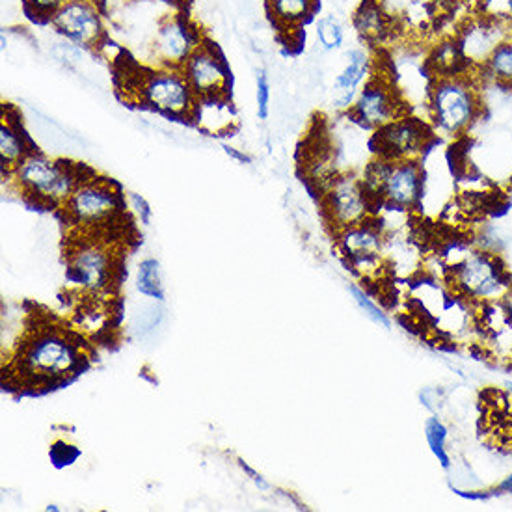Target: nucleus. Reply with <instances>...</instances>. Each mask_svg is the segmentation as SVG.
I'll return each instance as SVG.
<instances>
[{
    "mask_svg": "<svg viewBox=\"0 0 512 512\" xmlns=\"http://www.w3.org/2000/svg\"><path fill=\"white\" fill-rule=\"evenodd\" d=\"M483 112L477 81L468 73L436 75L429 88V116L436 136L466 135Z\"/></svg>",
    "mask_w": 512,
    "mask_h": 512,
    "instance_id": "obj_1",
    "label": "nucleus"
},
{
    "mask_svg": "<svg viewBox=\"0 0 512 512\" xmlns=\"http://www.w3.org/2000/svg\"><path fill=\"white\" fill-rule=\"evenodd\" d=\"M447 272L455 297L475 306L503 302L512 289L511 274L498 256L488 252L468 250Z\"/></svg>",
    "mask_w": 512,
    "mask_h": 512,
    "instance_id": "obj_2",
    "label": "nucleus"
},
{
    "mask_svg": "<svg viewBox=\"0 0 512 512\" xmlns=\"http://www.w3.org/2000/svg\"><path fill=\"white\" fill-rule=\"evenodd\" d=\"M81 166L69 162L51 161L38 153H28L12 172L17 185L25 194L51 203H66L81 183Z\"/></svg>",
    "mask_w": 512,
    "mask_h": 512,
    "instance_id": "obj_3",
    "label": "nucleus"
},
{
    "mask_svg": "<svg viewBox=\"0 0 512 512\" xmlns=\"http://www.w3.org/2000/svg\"><path fill=\"white\" fill-rule=\"evenodd\" d=\"M136 90L140 101L157 112L179 120H194L196 116L200 99L190 88L181 69H148L138 77Z\"/></svg>",
    "mask_w": 512,
    "mask_h": 512,
    "instance_id": "obj_4",
    "label": "nucleus"
},
{
    "mask_svg": "<svg viewBox=\"0 0 512 512\" xmlns=\"http://www.w3.org/2000/svg\"><path fill=\"white\" fill-rule=\"evenodd\" d=\"M434 138L436 133L431 123L401 116L377 129L371 146L375 157L388 161H419L425 151L431 148Z\"/></svg>",
    "mask_w": 512,
    "mask_h": 512,
    "instance_id": "obj_5",
    "label": "nucleus"
},
{
    "mask_svg": "<svg viewBox=\"0 0 512 512\" xmlns=\"http://www.w3.org/2000/svg\"><path fill=\"white\" fill-rule=\"evenodd\" d=\"M79 352L58 334H41L21 354V369L36 380H56L79 369Z\"/></svg>",
    "mask_w": 512,
    "mask_h": 512,
    "instance_id": "obj_6",
    "label": "nucleus"
},
{
    "mask_svg": "<svg viewBox=\"0 0 512 512\" xmlns=\"http://www.w3.org/2000/svg\"><path fill=\"white\" fill-rule=\"evenodd\" d=\"M181 73L198 99H230L231 73L215 43L203 40L181 66Z\"/></svg>",
    "mask_w": 512,
    "mask_h": 512,
    "instance_id": "obj_7",
    "label": "nucleus"
},
{
    "mask_svg": "<svg viewBox=\"0 0 512 512\" xmlns=\"http://www.w3.org/2000/svg\"><path fill=\"white\" fill-rule=\"evenodd\" d=\"M51 25L62 38L82 49H99L107 41L105 21L94 0H66Z\"/></svg>",
    "mask_w": 512,
    "mask_h": 512,
    "instance_id": "obj_8",
    "label": "nucleus"
},
{
    "mask_svg": "<svg viewBox=\"0 0 512 512\" xmlns=\"http://www.w3.org/2000/svg\"><path fill=\"white\" fill-rule=\"evenodd\" d=\"M369 205L371 198L356 174H336L324 185V209L330 216V222L341 230L364 224Z\"/></svg>",
    "mask_w": 512,
    "mask_h": 512,
    "instance_id": "obj_9",
    "label": "nucleus"
},
{
    "mask_svg": "<svg viewBox=\"0 0 512 512\" xmlns=\"http://www.w3.org/2000/svg\"><path fill=\"white\" fill-rule=\"evenodd\" d=\"M202 43L200 30L185 15L164 17L153 40L155 68L181 69Z\"/></svg>",
    "mask_w": 512,
    "mask_h": 512,
    "instance_id": "obj_10",
    "label": "nucleus"
},
{
    "mask_svg": "<svg viewBox=\"0 0 512 512\" xmlns=\"http://www.w3.org/2000/svg\"><path fill=\"white\" fill-rule=\"evenodd\" d=\"M401 107L403 105L391 82L384 77L371 75L349 112L356 122L367 129H380L403 116Z\"/></svg>",
    "mask_w": 512,
    "mask_h": 512,
    "instance_id": "obj_11",
    "label": "nucleus"
},
{
    "mask_svg": "<svg viewBox=\"0 0 512 512\" xmlns=\"http://www.w3.org/2000/svg\"><path fill=\"white\" fill-rule=\"evenodd\" d=\"M66 205L68 215L79 224H99L116 215L122 207L120 192L112 189L105 179H88L69 196Z\"/></svg>",
    "mask_w": 512,
    "mask_h": 512,
    "instance_id": "obj_12",
    "label": "nucleus"
},
{
    "mask_svg": "<svg viewBox=\"0 0 512 512\" xmlns=\"http://www.w3.org/2000/svg\"><path fill=\"white\" fill-rule=\"evenodd\" d=\"M425 172L419 161H393L386 185L382 190V202L395 209H416L423 200Z\"/></svg>",
    "mask_w": 512,
    "mask_h": 512,
    "instance_id": "obj_13",
    "label": "nucleus"
},
{
    "mask_svg": "<svg viewBox=\"0 0 512 512\" xmlns=\"http://www.w3.org/2000/svg\"><path fill=\"white\" fill-rule=\"evenodd\" d=\"M373 75V58L367 47H351L345 51V66L334 79V107L351 110L362 84Z\"/></svg>",
    "mask_w": 512,
    "mask_h": 512,
    "instance_id": "obj_14",
    "label": "nucleus"
},
{
    "mask_svg": "<svg viewBox=\"0 0 512 512\" xmlns=\"http://www.w3.org/2000/svg\"><path fill=\"white\" fill-rule=\"evenodd\" d=\"M507 38H512V25L485 15L481 21L464 30L459 45L466 62L479 68L499 43Z\"/></svg>",
    "mask_w": 512,
    "mask_h": 512,
    "instance_id": "obj_15",
    "label": "nucleus"
},
{
    "mask_svg": "<svg viewBox=\"0 0 512 512\" xmlns=\"http://www.w3.org/2000/svg\"><path fill=\"white\" fill-rule=\"evenodd\" d=\"M112 263L105 250L97 246H82L77 254L71 259V272L75 274L77 282L92 291H103L107 289L108 283L112 280Z\"/></svg>",
    "mask_w": 512,
    "mask_h": 512,
    "instance_id": "obj_16",
    "label": "nucleus"
},
{
    "mask_svg": "<svg viewBox=\"0 0 512 512\" xmlns=\"http://www.w3.org/2000/svg\"><path fill=\"white\" fill-rule=\"evenodd\" d=\"M341 244L356 269H369L378 261L380 235L373 228L360 224L349 230H343Z\"/></svg>",
    "mask_w": 512,
    "mask_h": 512,
    "instance_id": "obj_17",
    "label": "nucleus"
},
{
    "mask_svg": "<svg viewBox=\"0 0 512 512\" xmlns=\"http://www.w3.org/2000/svg\"><path fill=\"white\" fill-rule=\"evenodd\" d=\"M354 28L367 43H380L390 34V19L378 0H365L354 14Z\"/></svg>",
    "mask_w": 512,
    "mask_h": 512,
    "instance_id": "obj_18",
    "label": "nucleus"
},
{
    "mask_svg": "<svg viewBox=\"0 0 512 512\" xmlns=\"http://www.w3.org/2000/svg\"><path fill=\"white\" fill-rule=\"evenodd\" d=\"M267 10L278 27H302L317 10V0H267Z\"/></svg>",
    "mask_w": 512,
    "mask_h": 512,
    "instance_id": "obj_19",
    "label": "nucleus"
},
{
    "mask_svg": "<svg viewBox=\"0 0 512 512\" xmlns=\"http://www.w3.org/2000/svg\"><path fill=\"white\" fill-rule=\"evenodd\" d=\"M27 136L19 129V125H12L10 120L4 118L0 125V161H2V170L12 174L19 162L27 157Z\"/></svg>",
    "mask_w": 512,
    "mask_h": 512,
    "instance_id": "obj_20",
    "label": "nucleus"
},
{
    "mask_svg": "<svg viewBox=\"0 0 512 512\" xmlns=\"http://www.w3.org/2000/svg\"><path fill=\"white\" fill-rule=\"evenodd\" d=\"M479 69L488 81L512 88V38L501 41Z\"/></svg>",
    "mask_w": 512,
    "mask_h": 512,
    "instance_id": "obj_21",
    "label": "nucleus"
},
{
    "mask_svg": "<svg viewBox=\"0 0 512 512\" xmlns=\"http://www.w3.org/2000/svg\"><path fill=\"white\" fill-rule=\"evenodd\" d=\"M315 36L323 51L334 53L345 43V27L336 15H323L315 21Z\"/></svg>",
    "mask_w": 512,
    "mask_h": 512,
    "instance_id": "obj_22",
    "label": "nucleus"
},
{
    "mask_svg": "<svg viewBox=\"0 0 512 512\" xmlns=\"http://www.w3.org/2000/svg\"><path fill=\"white\" fill-rule=\"evenodd\" d=\"M138 291L148 297L164 300L161 278H159V263L155 259H146L138 269Z\"/></svg>",
    "mask_w": 512,
    "mask_h": 512,
    "instance_id": "obj_23",
    "label": "nucleus"
},
{
    "mask_svg": "<svg viewBox=\"0 0 512 512\" xmlns=\"http://www.w3.org/2000/svg\"><path fill=\"white\" fill-rule=\"evenodd\" d=\"M351 293L354 300H356V304L364 310L365 315H367L373 323L380 324V326H384V328H390V321H388V317L384 315V311L380 310L378 306H375L373 300L367 297L360 287L352 285Z\"/></svg>",
    "mask_w": 512,
    "mask_h": 512,
    "instance_id": "obj_24",
    "label": "nucleus"
},
{
    "mask_svg": "<svg viewBox=\"0 0 512 512\" xmlns=\"http://www.w3.org/2000/svg\"><path fill=\"white\" fill-rule=\"evenodd\" d=\"M427 440H429V444H431L432 451H434V455L438 457V459L442 460V464L447 466V457H445L444 453V445L445 438H447V432H445V427L438 421L436 418H431L427 421Z\"/></svg>",
    "mask_w": 512,
    "mask_h": 512,
    "instance_id": "obj_25",
    "label": "nucleus"
},
{
    "mask_svg": "<svg viewBox=\"0 0 512 512\" xmlns=\"http://www.w3.org/2000/svg\"><path fill=\"white\" fill-rule=\"evenodd\" d=\"M257 84V114L261 120L269 118L270 81L265 69H259L256 77Z\"/></svg>",
    "mask_w": 512,
    "mask_h": 512,
    "instance_id": "obj_26",
    "label": "nucleus"
},
{
    "mask_svg": "<svg viewBox=\"0 0 512 512\" xmlns=\"http://www.w3.org/2000/svg\"><path fill=\"white\" fill-rule=\"evenodd\" d=\"M25 8L32 15L40 17V19H53L56 10L66 2V0H23Z\"/></svg>",
    "mask_w": 512,
    "mask_h": 512,
    "instance_id": "obj_27",
    "label": "nucleus"
},
{
    "mask_svg": "<svg viewBox=\"0 0 512 512\" xmlns=\"http://www.w3.org/2000/svg\"><path fill=\"white\" fill-rule=\"evenodd\" d=\"M485 15L512 25V0H485Z\"/></svg>",
    "mask_w": 512,
    "mask_h": 512,
    "instance_id": "obj_28",
    "label": "nucleus"
},
{
    "mask_svg": "<svg viewBox=\"0 0 512 512\" xmlns=\"http://www.w3.org/2000/svg\"><path fill=\"white\" fill-rule=\"evenodd\" d=\"M129 200L133 203V207L136 209V213L140 215V220L144 222V224H149V220H151V207H149L148 202L140 196V194H135V192H131L129 194Z\"/></svg>",
    "mask_w": 512,
    "mask_h": 512,
    "instance_id": "obj_29",
    "label": "nucleus"
},
{
    "mask_svg": "<svg viewBox=\"0 0 512 512\" xmlns=\"http://www.w3.org/2000/svg\"><path fill=\"white\" fill-rule=\"evenodd\" d=\"M503 304H505V308L509 311V315L512 317V289L509 291V295L503 298Z\"/></svg>",
    "mask_w": 512,
    "mask_h": 512,
    "instance_id": "obj_30",
    "label": "nucleus"
},
{
    "mask_svg": "<svg viewBox=\"0 0 512 512\" xmlns=\"http://www.w3.org/2000/svg\"><path fill=\"white\" fill-rule=\"evenodd\" d=\"M499 488H501V490H505V492H511L512 494V477H509V479H507L503 485L499 486Z\"/></svg>",
    "mask_w": 512,
    "mask_h": 512,
    "instance_id": "obj_31",
    "label": "nucleus"
}]
</instances>
